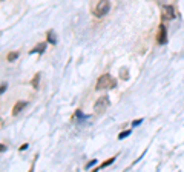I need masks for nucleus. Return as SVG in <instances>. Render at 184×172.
<instances>
[{
	"mask_svg": "<svg viewBox=\"0 0 184 172\" xmlns=\"http://www.w3.org/2000/svg\"><path fill=\"white\" fill-rule=\"evenodd\" d=\"M48 42L51 43V45H55L57 43V37H55V34H54V31H48Z\"/></svg>",
	"mask_w": 184,
	"mask_h": 172,
	"instance_id": "nucleus-9",
	"label": "nucleus"
},
{
	"mask_svg": "<svg viewBox=\"0 0 184 172\" xmlns=\"http://www.w3.org/2000/svg\"><path fill=\"white\" fill-rule=\"evenodd\" d=\"M143 121V118H138V120H133V126H138Z\"/></svg>",
	"mask_w": 184,
	"mask_h": 172,
	"instance_id": "nucleus-16",
	"label": "nucleus"
},
{
	"mask_svg": "<svg viewBox=\"0 0 184 172\" xmlns=\"http://www.w3.org/2000/svg\"><path fill=\"white\" fill-rule=\"evenodd\" d=\"M19 55H20V54H19V52H17V51H11L9 54L6 55V60H8V61H14V60H16V59H17V57H19Z\"/></svg>",
	"mask_w": 184,
	"mask_h": 172,
	"instance_id": "nucleus-11",
	"label": "nucleus"
},
{
	"mask_svg": "<svg viewBox=\"0 0 184 172\" xmlns=\"http://www.w3.org/2000/svg\"><path fill=\"white\" fill-rule=\"evenodd\" d=\"M109 97L107 95H101V97H98L97 101L94 103V112L97 114V115H100V114H103L106 111L107 108H109Z\"/></svg>",
	"mask_w": 184,
	"mask_h": 172,
	"instance_id": "nucleus-3",
	"label": "nucleus"
},
{
	"mask_svg": "<svg viewBox=\"0 0 184 172\" xmlns=\"http://www.w3.org/2000/svg\"><path fill=\"white\" fill-rule=\"evenodd\" d=\"M167 42V31H166V26L161 23L158 26V32H156V43L158 45H164Z\"/></svg>",
	"mask_w": 184,
	"mask_h": 172,
	"instance_id": "nucleus-4",
	"label": "nucleus"
},
{
	"mask_svg": "<svg viewBox=\"0 0 184 172\" xmlns=\"http://www.w3.org/2000/svg\"><path fill=\"white\" fill-rule=\"evenodd\" d=\"M129 135H131V129H129V131H123V132L118 135V138L123 140V138H126V137H129Z\"/></svg>",
	"mask_w": 184,
	"mask_h": 172,
	"instance_id": "nucleus-13",
	"label": "nucleus"
},
{
	"mask_svg": "<svg viewBox=\"0 0 184 172\" xmlns=\"http://www.w3.org/2000/svg\"><path fill=\"white\" fill-rule=\"evenodd\" d=\"M46 45H48L46 42H43V43H38V45L35 46L34 49H31V51H29V54H35V52H38V54H42V52H44V49H46Z\"/></svg>",
	"mask_w": 184,
	"mask_h": 172,
	"instance_id": "nucleus-7",
	"label": "nucleus"
},
{
	"mask_svg": "<svg viewBox=\"0 0 184 172\" xmlns=\"http://www.w3.org/2000/svg\"><path fill=\"white\" fill-rule=\"evenodd\" d=\"M120 77H121V80H127L129 78V74H127V69L126 68H121V71H120Z\"/></svg>",
	"mask_w": 184,
	"mask_h": 172,
	"instance_id": "nucleus-12",
	"label": "nucleus"
},
{
	"mask_svg": "<svg viewBox=\"0 0 184 172\" xmlns=\"http://www.w3.org/2000/svg\"><path fill=\"white\" fill-rule=\"evenodd\" d=\"M26 106H28V101H17V103L14 105V108H12V115H17V114H19V112H22V111H23V108H26Z\"/></svg>",
	"mask_w": 184,
	"mask_h": 172,
	"instance_id": "nucleus-6",
	"label": "nucleus"
},
{
	"mask_svg": "<svg viewBox=\"0 0 184 172\" xmlns=\"http://www.w3.org/2000/svg\"><path fill=\"white\" fill-rule=\"evenodd\" d=\"M38 82H40V74L37 72V74L34 76V78L31 80V85H32L34 89H37V88H38Z\"/></svg>",
	"mask_w": 184,
	"mask_h": 172,
	"instance_id": "nucleus-10",
	"label": "nucleus"
},
{
	"mask_svg": "<svg viewBox=\"0 0 184 172\" xmlns=\"http://www.w3.org/2000/svg\"><path fill=\"white\" fill-rule=\"evenodd\" d=\"M117 86V80L111 74H103V76L98 77L97 80V85H95V89L97 91H103V89H114Z\"/></svg>",
	"mask_w": 184,
	"mask_h": 172,
	"instance_id": "nucleus-1",
	"label": "nucleus"
},
{
	"mask_svg": "<svg viewBox=\"0 0 184 172\" xmlns=\"http://www.w3.org/2000/svg\"><path fill=\"white\" fill-rule=\"evenodd\" d=\"M163 17H164L166 20H173L175 17H177V11H175V8H173L172 5H167V6H164Z\"/></svg>",
	"mask_w": 184,
	"mask_h": 172,
	"instance_id": "nucleus-5",
	"label": "nucleus"
},
{
	"mask_svg": "<svg viewBox=\"0 0 184 172\" xmlns=\"http://www.w3.org/2000/svg\"><path fill=\"white\" fill-rule=\"evenodd\" d=\"M94 165H97V160H95V158H94V160H91L89 163H86V166H84V167H86V169H89V167H92Z\"/></svg>",
	"mask_w": 184,
	"mask_h": 172,
	"instance_id": "nucleus-14",
	"label": "nucleus"
},
{
	"mask_svg": "<svg viewBox=\"0 0 184 172\" xmlns=\"http://www.w3.org/2000/svg\"><path fill=\"white\" fill-rule=\"evenodd\" d=\"M6 88H8V85H6L5 82H3V83H2V89H0V92H2V94H3V92L6 91Z\"/></svg>",
	"mask_w": 184,
	"mask_h": 172,
	"instance_id": "nucleus-15",
	"label": "nucleus"
},
{
	"mask_svg": "<svg viewBox=\"0 0 184 172\" xmlns=\"http://www.w3.org/2000/svg\"><path fill=\"white\" fill-rule=\"evenodd\" d=\"M111 11V2L109 0H98V3L92 8V16L97 17V19H101L104 17L107 12Z\"/></svg>",
	"mask_w": 184,
	"mask_h": 172,
	"instance_id": "nucleus-2",
	"label": "nucleus"
},
{
	"mask_svg": "<svg viewBox=\"0 0 184 172\" xmlns=\"http://www.w3.org/2000/svg\"><path fill=\"white\" fill-rule=\"evenodd\" d=\"M115 158H117V157H111L109 160L103 161L101 165H100V166H98L97 169H95V172H97V171H101V169H104V167H107V166H109V165H112V163H114V160H115Z\"/></svg>",
	"mask_w": 184,
	"mask_h": 172,
	"instance_id": "nucleus-8",
	"label": "nucleus"
}]
</instances>
